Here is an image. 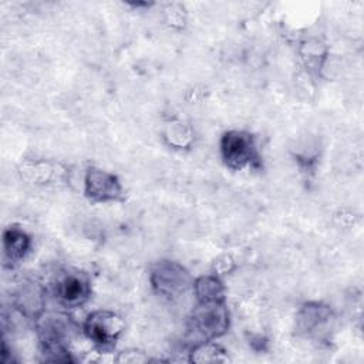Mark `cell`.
Here are the masks:
<instances>
[{
	"mask_svg": "<svg viewBox=\"0 0 364 364\" xmlns=\"http://www.w3.org/2000/svg\"><path fill=\"white\" fill-rule=\"evenodd\" d=\"M24 175L28 181L34 183H48L54 179L57 171L55 166L47 162H36L28 166H24Z\"/></svg>",
	"mask_w": 364,
	"mask_h": 364,
	"instance_id": "13",
	"label": "cell"
},
{
	"mask_svg": "<svg viewBox=\"0 0 364 364\" xmlns=\"http://www.w3.org/2000/svg\"><path fill=\"white\" fill-rule=\"evenodd\" d=\"M17 307L26 316L37 320L44 313V291L36 283L23 286L17 294Z\"/></svg>",
	"mask_w": 364,
	"mask_h": 364,
	"instance_id": "9",
	"label": "cell"
},
{
	"mask_svg": "<svg viewBox=\"0 0 364 364\" xmlns=\"http://www.w3.org/2000/svg\"><path fill=\"white\" fill-rule=\"evenodd\" d=\"M31 246L30 236L20 228L10 226L3 232V256L11 264L18 263Z\"/></svg>",
	"mask_w": 364,
	"mask_h": 364,
	"instance_id": "8",
	"label": "cell"
},
{
	"mask_svg": "<svg viewBox=\"0 0 364 364\" xmlns=\"http://www.w3.org/2000/svg\"><path fill=\"white\" fill-rule=\"evenodd\" d=\"M192 289L198 301L225 300V286L216 274H208L195 279Z\"/></svg>",
	"mask_w": 364,
	"mask_h": 364,
	"instance_id": "10",
	"label": "cell"
},
{
	"mask_svg": "<svg viewBox=\"0 0 364 364\" xmlns=\"http://www.w3.org/2000/svg\"><path fill=\"white\" fill-rule=\"evenodd\" d=\"M230 324L226 301H198L189 317V330L202 341L216 340L223 336Z\"/></svg>",
	"mask_w": 364,
	"mask_h": 364,
	"instance_id": "2",
	"label": "cell"
},
{
	"mask_svg": "<svg viewBox=\"0 0 364 364\" xmlns=\"http://www.w3.org/2000/svg\"><path fill=\"white\" fill-rule=\"evenodd\" d=\"M117 361H119V363H145V361H148V357L141 351L128 350V351L119 353V357L117 358Z\"/></svg>",
	"mask_w": 364,
	"mask_h": 364,
	"instance_id": "14",
	"label": "cell"
},
{
	"mask_svg": "<svg viewBox=\"0 0 364 364\" xmlns=\"http://www.w3.org/2000/svg\"><path fill=\"white\" fill-rule=\"evenodd\" d=\"M191 361L193 363H226L229 361L228 351L216 344L213 340L200 341L191 351Z\"/></svg>",
	"mask_w": 364,
	"mask_h": 364,
	"instance_id": "11",
	"label": "cell"
},
{
	"mask_svg": "<svg viewBox=\"0 0 364 364\" xmlns=\"http://www.w3.org/2000/svg\"><path fill=\"white\" fill-rule=\"evenodd\" d=\"M53 294L57 303L65 309H77L87 303L91 296L88 277L80 270L58 273L53 283Z\"/></svg>",
	"mask_w": 364,
	"mask_h": 364,
	"instance_id": "5",
	"label": "cell"
},
{
	"mask_svg": "<svg viewBox=\"0 0 364 364\" xmlns=\"http://www.w3.org/2000/svg\"><path fill=\"white\" fill-rule=\"evenodd\" d=\"M84 195L94 203L117 202L122 199L124 188L114 173L88 168L84 176Z\"/></svg>",
	"mask_w": 364,
	"mask_h": 364,
	"instance_id": "6",
	"label": "cell"
},
{
	"mask_svg": "<svg viewBox=\"0 0 364 364\" xmlns=\"http://www.w3.org/2000/svg\"><path fill=\"white\" fill-rule=\"evenodd\" d=\"M149 282L156 294L169 300L181 297L193 287V279L189 272L173 260H159L152 264Z\"/></svg>",
	"mask_w": 364,
	"mask_h": 364,
	"instance_id": "3",
	"label": "cell"
},
{
	"mask_svg": "<svg viewBox=\"0 0 364 364\" xmlns=\"http://www.w3.org/2000/svg\"><path fill=\"white\" fill-rule=\"evenodd\" d=\"M220 155L225 165L232 171H242L245 168H256L260 165L256 139L246 131H226L220 138Z\"/></svg>",
	"mask_w": 364,
	"mask_h": 364,
	"instance_id": "1",
	"label": "cell"
},
{
	"mask_svg": "<svg viewBox=\"0 0 364 364\" xmlns=\"http://www.w3.org/2000/svg\"><path fill=\"white\" fill-rule=\"evenodd\" d=\"M333 318L330 307L321 303H307L301 307L297 316V328L309 336H323Z\"/></svg>",
	"mask_w": 364,
	"mask_h": 364,
	"instance_id": "7",
	"label": "cell"
},
{
	"mask_svg": "<svg viewBox=\"0 0 364 364\" xmlns=\"http://www.w3.org/2000/svg\"><path fill=\"white\" fill-rule=\"evenodd\" d=\"M125 330V321L111 310L91 311L84 324V336L100 350L111 348Z\"/></svg>",
	"mask_w": 364,
	"mask_h": 364,
	"instance_id": "4",
	"label": "cell"
},
{
	"mask_svg": "<svg viewBox=\"0 0 364 364\" xmlns=\"http://www.w3.org/2000/svg\"><path fill=\"white\" fill-rule=\"evenodd\" d=\"M228 264H233V260H232L229 256H222V257L215 263L216 272H218V273H226V272H229L230 269L228 267Z\"/></svg>",
	"mask_w": 364,
	"mask_h": 364,
	"instance_id": "15",
	"label": "cell"
},
{
	"mask_svg": "<svg viewBox=\"0 0 364 364\" xmlns=\"http://www.w3.org/2000/svg\"><path fill=\"white\" fill-rule=\"evenodd\" d=\"M164 138L173 148H188L193 141V132L183 121H171L164 131Z\"/></svg>",
	"mask_w": 364,
	"mask_h": 364,
	"instance_id": "12",
	"label": "cell"
}]
</instances>
